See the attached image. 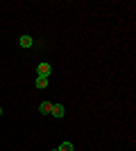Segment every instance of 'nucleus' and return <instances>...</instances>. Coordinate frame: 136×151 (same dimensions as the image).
I'll return each mask as SVG.
<instances>
[{
  "mask_svg": "<svg viewBox=\"0 0 136 151\" xmlns=\"http://www.w3.org/2000/svg\"><path fill=\"white\" fill-rule=\"evenodd\" d=\"M50 72H52V65H50V63H39V65H36V75H39V77H45V79H48Z\"/></svg>",
  "mask_w": 136,
  "mask_h": 151,
  "instance_id": "nucleus-1",
  "label": "nucleus"
},
{
  "mask_svg": "<svg viewBox=\"0 0 136 151\" xmlns=\"http://www.w3.org/2000/svg\"><path fill=\"white\" fill-rule=\"evenodd\" d=\"M64 113H66V108L61 106V104H52V111H50V115H52V117L61 120V117H64Z\"/></svg>",
  "mask_w": 136,
  "mask_h": 151,
  "instance_id": "nucleus-2",
  "label": "nucleus"
},
{
  "mask_svg": "<svg viewBox=\"0 0 136 151\" xmlns=\"http://www.w3.org/2000/svg\"><path fill=\"white\" fill-rule=\"evenodd\" d=\"M18 43H20V47H32V36H27V34H25V36H20Z\"/></svg>",
  "mask_w": 136,
  "mask_h": 151,
  "instance_id": "nucleus-3",
  "label": "nucleus"
},
{
  "mask_svg": "<svg viewBox=\"0 0 136 151\" xmlns=\"http://www.w3.org/2000/svg\"><path fill=\"white\" fill-rule=\"evenodd\" d=\"M41 113H50V111H52V101H41Z\"/></svg>",
  "mask_w": 136,
  "mask_h": 151,
  "instance_id": "nucleus-4",
  "label": "nucleus"
},
{
  "mask_svg": "<svg viewBox=\"0 0 136 151\" xmlns=\"http://www.w3.org/2000/svg\"><path fill=\"white\" fill-rule=\"evenodd\" d=\"M34 86H36V88H45V86H48V79H45V77H39V79H36V81H34Z\"/></svg>",
  "mask_w": 136,
  "mask_h": 151,
  "instance_id": "nucleus-5",
  "label": "nucleus"
},
{
  "mask_svg": "<svg viewBox=\"0 0 136 151\" xmlns=\"http://www.w3.org/2000/svg\"><path fill=\"white\" fill-rule=\"evenodd\" d=\"M59 151H73V145L71 142H64V145L59 147Z\"/></svg>",
  "mask_w": 136,
  "mask_h": 151,
  "instance_id": "nucleus-6",
  "label": "nucleus"
},
{
  "mask_svg": "<svg viewBox=\"0 0 136 151\" xmlns=\"http://www.w3.org/2000/svg\"><path fill=\"white\" fill-rule=\"evenodd\" d=\"M0 115H2V106H0Z\"/></svg>",
  "mask_w": 136,
  "mask_h": 151,
  "instance_id": "nucleus-7",
  "label": "nucleus"
},
{
  "mask_svg": "<svg viewBox=\"0 0 136 151\" xmlns=\"http://www.w3.org/2000/svg\"><path fill=\"white\" fill-rule=\"evenodd\" d=\"M52 151H59V149H52Z\"/></svg>",
  "mask_w": 136,
  "mask_h": 151,
  "instance_id": "nucleus-8",
  "label": "nucleus"
}]
</instances>
